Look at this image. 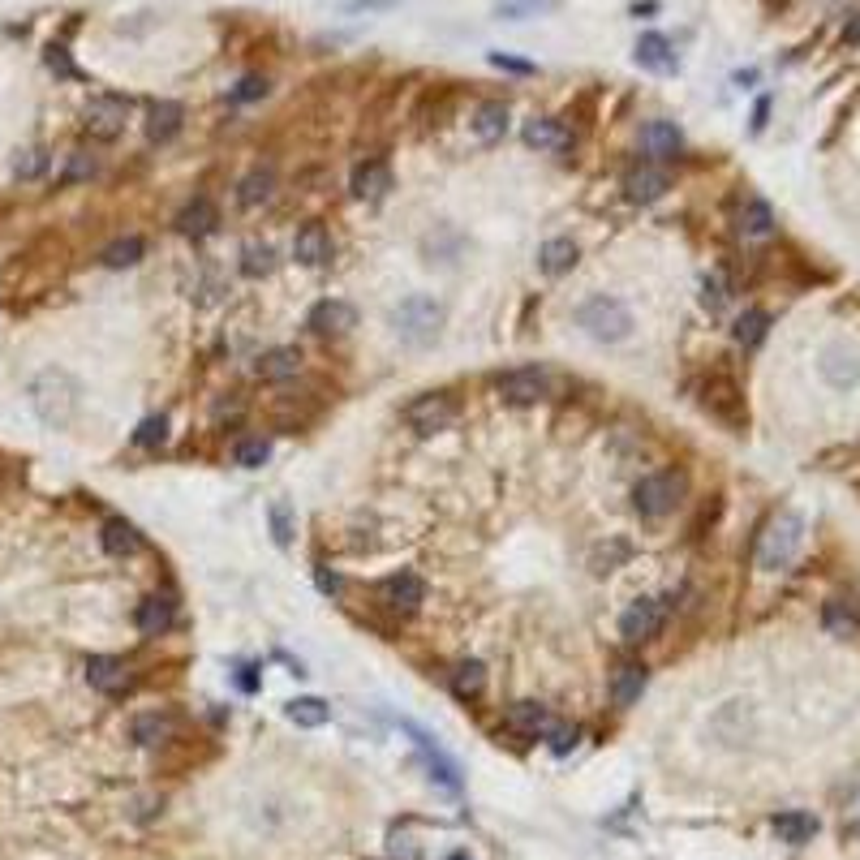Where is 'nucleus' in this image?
Masks as SVG:
<instances>
[{"label": "nucleus", "mask_w": 860, "mask_h": 860, "mask_svg": "<svg viewBox=\"0 0 860 860\" xmlns=\"http://www.w3.org/2000/svg\"><path fill=\"white\" fill-rule=\"evenodd\" d=\"M271 190H276V172L271 168H254L250 177H241V185H237V203L241 207H263L267 198H271Z\"/></svg>", "instance_id": "obj_35"}, {"label": "nucleus", "mask_w": 860, "mask_h": 860, "mask_svg": "<svg viewBox=\"0 0 860 860\" xmlns=\"http://www.w3.org/2000/svg\"><path fill=\"white\" fill-rule=\"evenodd\" d=\"M379 598L392 611L413 615L426 602V585H422V577H413V572H392L387 581H379Z\"/></svg>", "instance_id": "obj_11"}, {"label": "nucleus", "mask_w": 860, "mask_h": 860, "mask_svg": "<svg viewBox=\"0 0 860 860\" xmlns=\"http://www.w3.org/2000/svg\"><path fill=\"white\" fill-rule=\"evenodd\" d=\"M43 61H48V69H52V74H61V78H82V69H78L74 61H69V52L61 48V43H48Z\"/></svg>", "instance_id": "obj_49"}, {"label": "nucleus", "mask_w": 860, "mask_h": 860, "mask_svg": "<svg viewBox=\"0 0 860 860\" xmlns=\"http://www.w3.org/2000/svg\"><path fill=\"white\" fill-rule=\"evenodd\" d=\"M727 297H731L727 276H723V271H710V276L701 280V306H706V310H723Z\"/></svg>", "instance_id": "obj_43"}, {"label": "nucleus", "mask_w": 860, "mask_h": 860, "mask_svg": "<svg viewBox=\"0 0 860 860\" xmlns=\"http://www.w3.org/2000/svg\"><path fill=\"white\" fill-rule=\"evenodd\" d=\"M770 826H774V835H779L783 843H792V848H800V843H809L817 835V817L813 813H800V809L774 813Z\"/></svg>", "instance_id": "obj_32"}, {"label": "nucleus", "mask_w": 860, "mask_h": 860, "mask_svg": "<svg viewBox=\"0 0 860 860\" xmlns=\"http://www.w3.org/2000/svg\"><path fill=\"white\" fill-rule=\"evenodd\" d=\"M547 0H499V18H508V22H525L529 13L534 9H542Z\"/></svg>", "instance_id": "obj_51"}, {"label": "nucleus", "mask_w": 860, "mask_h": 860, "mask_svg": "<svg viewBox=\"0 0 860 860\" xmlns=\"http://www.w3.org/2000/svg\"><path fill=\"white\" fill-rule=\"evenodd\" d=\"M43 172H48V151H39V147L18 151V160H13V177L35 181V177H43Z\"/></svg>", "instance_id": "obj_45"}, {"label": "nucleus", "mask_w": 860, "mask_h": 860, "mask_svg": "<svg viewBox=\"0 0 860 860\" xmlns=\"http://www.w3.org/2000/svg\"><path fill=\"white\" fill-rule=\"evenodd\" d=\"M551 723H555V719L547 714V706H538V701H516V706L504 710V727L512 731V736H521V740L547 736Z\"/></svg>", "instance_id": "obj_15"}, {"label": "nucleus", "mask_w": 860, "mask_h": 860, "mask_svg": "<svg viewBox=\"0 0 860 860\" xmlns=\"http://www.w3.org/2000/svg\"><path fill=\"white\" fill-rule=\"evenodd\" d=\"M671 190V177L658 164H637L633 172H624V198L628 203H658Z\"/></svg>", "instance_id": "obj_12"}, {"label": "nucleus", "mask_w": 860, "mask_h": 860, "mask_svg": "<svg viewBox=\"0 0 860 860\" xmlns=\"http://www.w3.org/2000/svg\"><path fill=\"white\" fill-rule=\"evenodd\" d=\"M129 736H134V744H142V749H151V744H164V740L177 736V719H172V714H160V710L138 714V719L129 723Z\"/></svg>", "instance_id": "obj_28"}, {"label": "nucleus", "mask_w": 860, "mask_h": 860, "mask_svg": "<svg viewBox=\"0 0 860 860\" xmlns=\"http://www.w3.org/2000/svg\"><path fill=\"white\" fill-rule=\"evenodd\" d=\"M624 555H628V547H624V542H611V551L602 547V551L594 555V572H611V564H620Z\"/></svg>", "instance_id": "obj_52"}, {"label": "nucleus", "mask_w": 860, "mask_h": 860, "mask_svg": "<svg viewBox=\"0 0 860 860\" xmlns=\"http://www.w3.org/2000/svg\"><path fill=\"white\" fill-rule=\"evenodd\" d=\"M375 5H392V0H353V9H375Z\"/></svg>", "instance_id": "obj_57"}, {"label": "nucleus", "mask_w": 860, "mask_h": 860, "mask_svg": "<svg viewBox=\"0 0 860 860\" xmlns=\"http://www.w3.org/2000/svg\"><path fill=\"white\" fill-rule=\"evenodd\" d=\"M387 852H392V860H418V848H413L409 839H400V835H392V848Z\"/></svg>", "instance_id": "obj_54"}, {"label": "nucleus", "mask_w": 860, "mask_h": 860, "mask_svg": "<svg viewBox=\"0 0 860 860\" xmlns=\"http://www.w3.org/2000/svg\"><path fill=\"white\" fill-rule=\"evenodd\" d=\"M495 392L508 405H542L555 396V375L547 366H512L504 375H495Z\"/></svg>", "instance_id": "obj_7"}, {"label": "nucleus", "mask_w": 860, "mask_h": 860, "mask_svg": "<svg viewBox=\"0 0 860 860\" xmlns=\"http://www.w3.org/2000/svg\"><path fill=\"white\" fill-rule=\"evenodd\" d=\"M215 224H220V211H215L211 198H194V203H185L177 215L181 237H207V233H215Z\"/></svg>", "instance_id": "obj_27"}, {"label": "nucleus", "mask_w": 860, "mask_h": 860, "mask_svg": "<svg viewBox=\"0 0 860 860\" xmlns=\"http://www.w3.org/2000/svg\"><path fill=\"white\" fill-rule=\"evenodd\" d=\"M142 254H147V246H142V237H117L104 254H99V263L112 267V271H125V267H134Z\"/></svg>", "instance_id": "obj_40"}, {"label": "nucleus", "mask_w": 860, "mask_h": 860, "mask_svg": "<svg viewBox=\"0 0 860 860\" xmlns=\"http://www.w3.org/2000/svg\"><path fill=\"white\" fill-rule=\"evenodd\" d=\"M349 190H353V198H362V203H379V198H387V190H392V168H387L383 160L357 164Z\"/></svg>", "instance_id": "obj_17"}, {"label": "nucleus", "mask_w": 860, "mask_h": 860, "mask_svg": "<svg viewBox=\"0 0 860 860\" xmlns=\"http://www.w3.org/2000/svg\"><path fill=\"white\" fill-rule=\"evenodd\" d=\"M86 684H91L95 693L117 697V693L129 688V667L121 663V658H112V654H91L86 658Z\"/></svg>", "instance_id": "obj_14"}, {"label": "nucleus", "mask_w": 860, "mask_h": 860, "mask_svg": "<svg viewBox=\"0 0 860 860\" xmlns=\"http://www.w3.org/2000/svg\"><path fill=\"white\" fill-rule=\"evenodd\" d=\"M301 370V353L289 349V344H280V349H267L263 357L254 362V375L267 379V383H280V379H293Z\"/></svg>", "instance_id": "obj_29"}, {"label": "nucleus", "mask_w": 860, "mask_h": 860, "mask_svg": "<svg viewBox=\"0 0 860 860\" xmlns=\"http://www.w3.org/2000/svg\"><path fill=\"white\" fill-rule=\"evenodd\" d=\"M181 121H185V108L172 104V99H155L147 108V138L151 142H172L181 134Z\"/></svg>", "instance_id": "obj_24"}, {"label": "nucleus", "mask_w": 860, "mask_h": 860, "mask_svg": "<svg viewBox=\"0 0 860 860\" xmlns=\"http://www.w3.org/2000/svg\"><path fill=\"white\" fill-rule=\"evenodd\" d=\"M663 620H667V607H663V602H658V598H637L633 607L620 615V637L633 641V645H641V641H650L658 628H663Z\"/></svg>", "instance_id": "obj_10"}, {"label": "nucleus", "mask_w": 860, "mask_h": 860, "mask_svg": "<svg viewBox=\"0 0 860 860\" xmlns=\"http://www.w3.org/2000/svg\"><path fill=\"white\" fill-rule=\"evenodd\" d=\"M164 439H168V418H164V413H160V418H147L134 430V443H142V448H160Z\"/></svg>", "instance_id": "obj_47"}, {"label": "nucleus", "mask_w": 860, "mask_h": 860, "mask_svg": "<svg viewBox=\"0 0 860 860\" xmlns=\"http://www.w3.org/2000/svg\"><path fill=\"white\" fill-rule=\"evenodd\" d=\"M31 409L39 413L43 426L52 430H65L69 422L78 418V383L74 375H65V370H39V375L31 379Z\"/></svg>", "instance_id": "obj_1"}, {"label": "nucleus", "mask_w": 860, "mask_h": 860, "mask_svg": "<svg viewBox=\"0 0 860 860\" xmlns=\"http://www.w3.org/2000/svg\"><path fill=\"white\" fill-rule=\"evenodd\" d=\"M843 43H852V48L860 43V13H856V18H852L848 26H843Z\"/></svg>", "instance_id": "obj_56"}, {"label": "nucleus", "mask_w": 860, "mask_h": 860, "mask_svg": "<svg viewBox=\"0 0 860 860\" xmlns=\"http://www.w3.org/2000/svg\"><path fill=\"white\" fill-rule=\"evenodd\" d=\"M482 688H486V667L478 663V658H465V663L452 667V693L461 701L482 697Z\"/></svg>", "instance_id": "obj_36"}, {"label": "nucleus", "mask_w": 860, "mask_h": 860, "mask_svg": "<svg viewBox=\"0 0 860 860\" xmlns=\"http://www.w3.org/2000/svg\"><path fill=\"white\" fill-rule=\"evenodd\" d=\"M241 271H246L250 280H263L276 271V250L267 246V241H246L241 246Z\"/></svg>", "instance_id": "obj_39"}, {"label": "nucleus", "mask_w": 860, "mask_h": 860, "mask_svg": "<svg viewBox=\"0 0 860 860\" xmlns=\"http://www.w3.org/2000/svg\"><path fill=\"white\" fill-rule=\"evenodd\" d=\"M284 714H289V723H297V727H323L332 719V710H327L323 697H293L289 706H284Z\"/></svg>", "instance_id": "obj_38"}, {"label": "nucleus", "mask_w": 860, "mask_h": 860, "mask_svg": "<svg viewBox=\"0 0 860 860\" xmlns=\"http://www.w3.org/2000/svg\"><path fill=\"white\" fill-rule=\"evenodd\" d=\"M577 258H581L577 241L572 237H551L547 246L538 250V271L542 276H568V271L577 267Z\"/></svg>", "instance_id": "obj_25"}, {"label": "nucleus", "mask_w": 860, "mask_h": 860, "mask_svg": "<svg viewBox=\"0 0 860 860\" xmlns=\"http://www.w3.org/2000/svg\"><path fill=\"white\" fill-rule=\"evenodd\" d=\"M392 327H396V336L405 344L426 349V344H435L439 332H443V306L435 297H426V293H413L392 310Z\"/></svg>", "instance_id": "obj_3"}, {"label": "nucleus", "mask_w": 860, "mask_h": 860, "mask_svg": "<svg viewBox=\"0 0 860 860\" xmlns=\"http://www.w3.org/2000/svg\"><path fill=\"white\" fill-rule=\"evenodd\" d=\"M448 860H469V856H465V852H456V856H448Z\"/></svg>", "instance_id": "obj_58"}, {"label": "nucleus", "mask_w": 860, "mask_h": 860, "mask_svg": "<svg viewBox=\"0 0 860 860\" xmlns=\"http://www.w3.org/2000/svg\"><path fill=\"white\" fill-rule=\"evenodd\" d=\"M125 117H129V99L121 95H95L91 104L82 108V129L99 142H112L125 129Z\"/></svg>", "instance_id": "obj_9"}, {"label": "nucleus", "mask_w": 860, "mask_h": 860, "mask_svg": "<svg viewBox=\"0 0 860 860\" xmlns=\"http://www.w3.org/2000/svg\"><path fill=\"white\" fill-rule=\"evenodd\" d=\"M405 731H409V736H413V744H418V753L426 757V766H430V770H435V779H439L443 787H448V792H461V770H456V762H452V757H448V753H443V749H439V744H435V740H430V736H426V731H418V727H409V723H405Z\"/></svg>", "instance_id": "obj_18"}, {"label": "nucleus", "mask_w": 860, "mask_h": 860, "mask_svg": "<svg viewBox=\"0 0 860 860\" xmlns=\"http://www.w3.org/2000/svg\"><path fill=\"white\" fill-rule=\"evenodd\" d=\"M340 585H344V581L336 577V572H327V568H319V590H323V594H340Z\"/></svg>", "instance_id": "obj_55"}, {"label": "nucleus", "mask_w": 860, "mask_h": 860, "mask_svg": "<svg viewBox=\"0 0 860 860\" xmlns=\"http://www.w3.org/2000/svg\"><path fill=\"white\" fill-rule=\"evenodd\" d=\"M99 542H104V551H108V555H117V559L138 555V551H142V534L125 521V516H108V521L99 525Z\"/></svg>", "instance_id": "obj_22"}, {"label": "nucleus", "mask_w": 860, "mask_h": 860, "mask_svg": "<svg viewBox=\"0 0 860 860\" xmlns=\"http://www.w3.org/2000/svg\"><path fill=\"white\" fill-rule=\"evenodd\" d=\"M95 155L91 151H69L65 172H61V185H78V181H91L95 177Z\"/></svg>", "instance_id": "obj_42"}, {"label": "nucleus", "mask_w": 860, "mask_h": 860, "mask_svg": "<svg viewBox=\"0 0 860 860\" xmlns=\"http://www.w3.org/2000/svg\"><path fill=\"white\" fill-rule=\"evenodd\" d=\"M469 125H473V138L491 147V142H499V138L508 134V104H495V99H491V104H482L478 112H473Z\"/></svg>", "instance_id": "obj_33"}, {"label": "nucleus", "mask_w": 860, "mask_h": 860, "mask_svg": "<svg viewBox=\"0 0 860 860\" xmlns=\"http://www.w3.org/2000/svg\"><path fill=\"white\" fill-rule=\"evenodd\" d=\"M400 418H405V426L413 435H439V430L456 426V418H461V400L452 392H422L400 409Z\"/></svg>", "instance_id": "obj_6"}, {"label": "nucleus", "mask_w": 860, "mask_h": 860, "mask_svg": "<svg viewBox=\"0 0 860 860\" xmlns=\"http://www.w3.org/2000/svg\"><path fill=\"white\" fill-rule=\"evenodd\" d=\"M293 254H297V263H306V267L332 263V233H327L323 224H301L297 237H293Z\"/></svg>", "instance_id": "obj_19"}, {"label": "nucleus", "mask_w": 860, "mask_h": 860, "mask_svg": "<svg viewBox=\"0 0 860 860\" xmlns=\"http://www.w3.org/2000/svg\"><path fill=\"white\" fill-rule=\"evenodd\" d=\"M306 323H310L319 336H349L353 327H357V310L349 306V301H340V297H323L319 306L310 310Z\"/></svg>", "instance_id": "obj_13"}, {"label": "nucleus", "mask_w": 860, "mask_h": 860, "mask_svg": "<svg viewBox=\"0 0 860 860\" xmlns=\"http://www.w3.org/2000/svg\"><path fill=\"white\" fill-rule=\"evenodd\" d=\"M701 409L710 413L714 422H723L727 430H744L749 422V409H744V396H740V383L731 375H710L706 387H701Z\"/></svg>", "instance_id": "obj_8"}, {"label": "nucleus", "mask_w": 860, "mask_h": 860, "mask_svg": "<svg viewBox=\"0 0 860 860\" xmlns=\"http://www.w3.org/2000/svg\"><path fill=\"white\" fill-rule=\"evenodd\" d=\"M736 228H740L744 241H770L774 237V211H770L766 198H744Z\"/></svg>", "instance_id": "obj_21"}, {"label": "nucleus", "mask_w": 860, "mask_h": 860, "mask_svg": "<svg viewBox=\"0 0 860 860\" xmlns=\"http://www.w3.org/2000/svg\"><path fill=\"white\" fill-rule=\"evenodd\" d=\"M633 56H637L641 69H650V74H671V69H676V52H671V43L658 31H645L637 39V52Z\"/></svg>", "instance_id": "obj_26"}, {"label": "nucleus", "mask_w": 860, "mask_h": 860, "mask_svg": "<svg viewBox=\"0 0 860 860\" xmlns=\"http://www.w3.org/2000/svg\"><path fill=\"white\" fill-rule=\"evenodd\" d=\"M800 542H805V521L787 508L774 512L766 529L757 534V568H766V572L792 568V559L800 555Z\"/></svg>", "instance_id": "obj_2"}, {"label": "nucleus", "mask_w": 860, "mask_h": 860, "mask_svg": "<svg viewBox=\"0 0 860 860\" xmlns=\"http://www.w3.org/2000/svg\"><path fill=\"white\" fill-rule=\"evenodd\" d=\"M491 65L512 69V74H534V65H529V61H512V56H504V52H491Z\"/></svg>", "instance_id": "obj_53"}, {"label": "nucleus", "mask_w": 860, "mask_h": 860, "mask_svg": "<svg viewBox=\"0 0 860 860\" xmlns=\"http://www.w3.org/2000/svg\"><path fill=\"white\" fill-rule=\"evenodd\" d=\"M684 495H688V478L680 469H654L633 486V504H637L641 516H650V521L671 516L684 504Z\"/></svg>", "instance_id": "obj_5"}, {"label": "nucleus", "mask_w": 860, "mask_h": 860, "mask_svg": "<svg viewBox=\"0 0 860 860\" xmlns=\"http://www.w3.org/2000/svg\"><path fill=\"white\" fill-rule=\"evenodd\" d=\"M577 740H581V731H577V727H568V723H551V731H547L551 753H559V757L577 749Z\"/></svg>", "instance_id": "obj_48"}, {"label": "nucleus", "mask_w": 860, "mask_h": 860, "mask_svg": "<svg viewBox=\"0 0 860 860\" xmlns=\"http://www.w3.org/2000/svg\"><path fill=\"white\" fill-rule=\"evenodd\" d=\"M839 817H843V839L860 843V783H852V787H848V796H843Z\"/></svg>", "instance_id": "obj_44"}, {"label": "nucleus", "mask_w": 860, "mask_h": 860, "mask_svg": "<svg viewBox=\"0 0 860 860\" xmlns=\"http://www.w3.org/2000/svg\"><path fill=\"white\" fill-rule=\"evenodd\" d=\"M577 327L598 344H620V340L633 336V314H628V306L620 297L598 293L577 310Z\"/></svg>", "instance_id": "obj_4"}, {"label": "nucleus", "mask_w": 860, "mask_h": 860, "mask_svg": "<svg viewBox=\"0 0 860 860\" xmlns=\"http://www.w3.org/2000/svg\"><path fill=\"white\" fill-rule=\"evenodd\" d=\"M134 624H138V633L142 637H164L172 624H177V602H172L168 594H151V598H142L138 602V611H134Z\"/></svg>", "instance_id": "obj_16"}, {"label": "nucleus", "mask_w": 860, "mask_h": 860, "mask_svg": "<svg viewBox=\"0 0 860 860\" xmlns=\"http://www.w3.org/2000/svg\"><path fill=\"white\" fill-rule=\"evenodd\" d=\"M267 521H271V538H276V547H289L293 542V508L284 504V499H276V504L267 508Z\"/></svg>", "instance_id": "obj_41"}, {"label": "nucleus", "mask_w": 860, "mask_h": 860, "mask_svg": "<svg viewBox=\"0 0 860 860\" xmlns=\"http://www.w3.org/2000/svg\"><path fill=\"white\" fill-rule=\"evenodd\" d=\"M645 680H650V676H645L641 663H620V667L611 671V701H615L620 710L637 706L641 693H645Z\"/></svg>", "instance_id": "obj_23"}, {"label": "nucleus", "mask_w": 860, "mask_h": 860, "mask_svg": "<svg viewBox=\"0 0 860 860\" xmlns=\"http://www.w3.org/2000/svg\"><path fill=\"white\" fill-rule=\"evenodd\" d=\"M766 332H770V314L766 310H744L736 319V327H731V336H736L740 349H757V344L766 340Z\"/></svg>", "instance_id": "obj_37"}, {"label": "nucleus", "mask_w": 860, "mask_h": 860, "mask_svg": "<svg viewBox=\"0 0 860 860\" xmlns=\"http://www.w3.org/2000/svg\"><path fill=\"white\" fill-rule=\"evenodd\" d=\"M263 95H267V78H258V74L241 78L233 91H228V99H233V104H250V99H263Z\"/></svg>", "instance_id": "obj_50"}, {"label": "nucleus", "mask_w": 860, "mask_h": 860, "mask_svg": "<svg viewBox=\"0 0 860 860\" xmlns=\"http://www.w3.org/2000/svg\"><path fill=\"white\" fill-rule=\"evenodd\" d=\"M822 375H826V383L830 387H852L856 379H860V362L852 353H843V349H826V357H822Z\"/></svg>", "instance_id": "obj_34"}, {"label": "nucleus", "mask_w": 860, "mask_h": 860, "mask_svg": "<svg viewBox=\"0 0 860 860\" xmlns=\"http://www.w3.org/2000/svg\"><path fill=\"white\" fill-rule=\"evenodd\" d=\"M521 138H525V147H529V151H564V147H568V129L559 125V121H551V117H534V121H525Z\"/></svg>", "instance_id": "obj_30"}, {"label": "nucleus", "mask_w": 860, "mask_h": 860, "mask_svg": "<svg viewBox=\"0 0 860 860\" xmlns=\"http://www.w3.org/2000/svg\"><path fill=\"white\" fill-rule=\"evenodd\" d=\"M233 456H237L241 469H263L267 456H271V443H267V439H241Z\"/></svg>", "instance_id": "obj_46"}, {"label": "nucleus", "mask_w": 860, "mask_h": 860, "mask_svg": "<svg viewBox=\"0 0 860 860\" xmlns=\"http://www.w3.org/2000/svg\"><path fill=\"white\" fill-rule=\"evenodd\" d=\"M822 628L830 637H839V641H852V637H860V611L852 607V602H843V598H830L822 607Z\"/></svg>", "instance_id": "obj_31"}, {"label": "nucleus", "mask_w": 860, "mask_h": 860, "mask_svg": "<svg viewBox=\"0 0 860 860\" xmlns=\"http://www.w3.org/2000/svg\"><path fill=\"white\" fill-rule=\"evenodd\" d=\"M641 147L645 155H654V160H676L684 151V134L676 121H650L641 129Z\"/></svg>", "instance_id": "obj_20"}]
</instances>
